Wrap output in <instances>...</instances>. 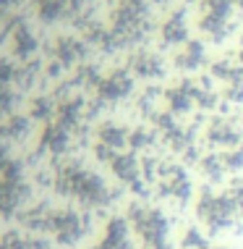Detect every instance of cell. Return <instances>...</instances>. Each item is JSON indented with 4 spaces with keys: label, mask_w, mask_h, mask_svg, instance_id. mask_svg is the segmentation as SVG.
Segmentation results:
<instances>
[{
    "label": "cell",
    "mask_w": 243,
    "mask_h": 249,
    "mask_svg": "<svg viewBox=\"0 0 243 249\" xmlns=\"http://www.w3.org/2000/svg\"><path fill=\"white\" fill-rule=\"evenodd\" d=\"M154 249H167V244H165V247H154Z\"/></svg>",
    "instance_id": "cell-1"
}]
</instances>
